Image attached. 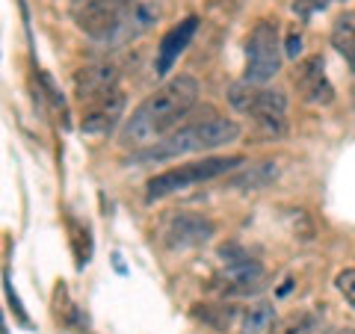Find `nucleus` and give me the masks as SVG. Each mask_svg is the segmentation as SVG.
I'll list each match as a JSON object with an SVG mask.
<instances>
[{
    "instance_id": "obj_1",
    "label": "nucleus",
    "mask_w": 355,
    "mask_h": 334,
    "mask_svg": "<svg viewBox=\"0 0 355 334\" xmlns=\"http://www.w3.org/2000/svg\"><path fill=\"white\" fill-rule=\"evenodd\" d=\"M198 101V80L190 74H178L166 80L157 92H151L146 101L130 113L121 128V146L142 148L154 146L181 121Z\"/></svg>"
},
{
    "instance_id": "obj_2",
    "label": "nucleus",
    "mask_w": 355,
    "mask_h": 334,
    "mask_svg": "<svg viewBox=\"0 0 355 334\" xmlns=\"http://www.w3.org/2000/svg\"><path fill=\"white\" fill-rule=\"evenodd\" d=\"M237 137H240L237 121L210 116L205 121H196V125L181 128V130L169 133L166 139L154 142L151 148L137 154V160H172V157H184V154H198V151L228 146V142H234Z\"/></svg>"
},
{
    "instance_id": "obj_3",
    "label": "nucleus",
    "mask_w": 355,
    "mask_h": 334,
    "mask_svg": "<svg viewBox=\"0 0 355 334\" xmlns=\"http://www.w3.org/2000/svg\"><path fill=\"white\" fill-rule=\"evenodd\" d=\"M243 163H246V157H205V160H196V163H184V166L169 169V172H160L146 184V202H157V198L172 195L178 189H187L193 184L219 177L231 169H237Z\"/></svg>"
},
{
    "instance_id": "obj_4",
    "label": "nucleus",
    "mask_w": 355,
    "mask_h": 334,
    "mask_svg": "<svg viewBox=\"0 0 355 334\" xmlns=\"http://www.w3.org/2000/svg\"><path fill=\"white\" fill-rule=\"evenodd\" d=\"M279 69H282L279 27H275V21H258L246 42V74H243V80L261 86L272 80Z\"/></svg>"
},
{
    "instance_id": "obj_5",
    "label": "nucleus",
    "mask_w": 355,
    "mask_h": 334,
    "mask_svg": "<svg viewBox=\"0 0 355 334\" xmlns=\"http://www.w3.org/2000/svg\"><path fill=\"white\" fill-rule=\"evenodd\" d=\"M137 0H74L71 15L89 39L110 42Z\"/></svg>"
},
{
    "instance_id": "obj_6",
    "label": "nucleus",
    "mask_w": 355,
    "mask_h": 334,
    "mask_svg": "<svg viewBox=\"0 0 355 334\" xmlns=\"http://www.w3.org/2000/svg\"><path fill=\"white\" fill-rule=\"evenodd\" d=\"M121 116H125V95H121V89L116 86V89H110V92L92 98V101H86L80 130L92 133V137H107L110 130H116Z\"/></svg>"
},
{
    "instance_id": "obj_7",
    "label": "nucleus",
    "mask_w": 355,
    "mask_h": 334,
    "mask_svg": "<svg viewBox=\"0 0 355 334\" xmlns=\"http://www.w3.org/2000/svg\"><path fill=\"white\" fill-rule=\"evenodd\" d=\"M323 69H326L323 57H308V60H302L296 65L293 86H296V92L305 104H329L331 98H335V89H331Z\"/></svg>"
},
{
    "instance_id": "obj_8",
    "label": "nucleus",
    "mask_w": 355,
    "mask_h": 334,
    "mask_svg": "<svg viewBox=\"0 0 355 334\" xmlns=\"http://www.w3.org/2000/svg\"><path fill=\"white\" fill-rule=\"evenodd\" d=\"M258 128L270 137H282L284 128H287V98L279 89H261L258 92V101H254L252 113H249Z\"/></svg>"
},
{
    "instance_id": "obj_9",
    "label": "nucleus",
    "mask_w": 355,
    "mask_h": 334,
    "mask_svg": "<svg viewBox=\"0 0 355 334\" xmlns=\"http://www.w3.org/2000/svg\"><path fill=\"white\" fill-rule=\"evenodd\" d=\"M196 30H198V18H187L181 21L178 27H172L166 36L160 39V48H157V60H154V74H169L172 71V65L178 62V57L190 48V42L196 36Z\"/></svg>"
},
{
    "instance_id": "obj_10",
    "label": "nucleus",
    "mask_w": 355,
    "mask_h": 334,
    "mask_svg": "<svg viewBox=\"0 0 355 334\" xmlns=\"http://www.w3.org/2000/svg\"><path fill=\"white\" fill-rule=\"evenodd\" d=\"M214 237V225L207 219L196 216V213H181L169 222L166 228V243L172 249H190V246H202Z\"/></svg>"
},
{
    "instance_id": "obj_11",
    "label": "nucleus",
    "mask_w": 355,
    "mask_h": 334,
    "mask_svg": "<svg viewBox=\"0 0 355 334\" xmlns=\"http://www.w3.org/2000/svg\"><path fill=\"white\" fill-rule=\"evenodd\" d=\"M119 83V69L110 62H98V65H86L74 74V95L80 98V104L92 101V98L110 92Z\"/></svg>"
},
{
    "instance_id": "obj_12",
    "label": "nucleus",
    "mask_w": 355,
    "mask_h": 334,
    "mask_svg": "<svg viewBox=\"0 0 355 334\" xmlns=\"http://www.w3.org/2000/svg\"><path fill=\"white\" fill-rule=\"evenodd\" d=\"M263 266L252 258H237L225 263V272L219 278L222 293H249L254 287H261Z\"/></svg>"
},
{
    "instance_id": "obj_13",
    "label": "nucleus",
    "mask_w": 355,
    "mask_h": 334,
    "mask_svg": "<svg viewBox=\"0 0 355 334\" xmlns=\"http://www.w3.org/2000/svg\"><path fill=\"white\" fill-rule=\"evenodd\" d=\"M157 15H160L157 0H137V3L130 6V12L125 15V21L119 24L116 36L110 39V44H125V42L139 39L142 33H146L154 21H157Z\"/></svg>"
},
{
    "instance_id": "obj_14",
    "label": "nucleus",
    "mask_w": 355,
    "mask_h": 334,
    "mask_svg": "<svg viewBox=\"0 0 355 334\" xmlns=\"http://www.w3.org/2000/svg\"><path fill=\"white\" fill-rule=\"evenodd\" d=\"M331 48L355 69V9L335 18V24H331Z\"/></svg>"
},
{
    "instance_id": "obj_15",
    "label": "nucleus",
    "mask_w": 355,
    "mask_h": 334,
    "mask_svg": "<svg viewBox=\"0 0 355 334\" xmlns=\"http://www.w3.org/2000/svg\"><path fill=\"white\" fill-rule=\"evenodd\" d=\"M193 314L198 319H205L207 326H214L216 331H228L231 322H234V317H237V310L231 305H196Z\"/></svg>"
},
{
    "instance_id": "obj_16",
    "label": "nucleus",
    "mask_w": 355,
    "mask_h": 334,
    "mask_svg": "<svg viewBox=\"0 0 355 334\" xmlns=\"http://www.w3.org/2000/svg\"><path fill=\"white\" fill-rule=\"evenodd\" d=\"M258 92H261V86L258 83H249V80H240L228 89V104L237 109V113L243 116H249L252 113V107L254 101H258Z\"/></svg>"
},
{
    "instance_id": "obj_17",
    "label": "nucleus",
    "mask_w": 355,
    "mask_h": 334,
    "mask_svg": "<svg viewBox=\"0 0 355 334\" xmlns=\"http://www.w3.org/2000/svg\"><path fill=\"white\" fill-rule=\"evenodd\" d=\"M272 317H275L272 305H266V302L249 308L246 319H243V334H263V331H270L272 328Z\"/></svg>"
},
{
    "instance_id": "obj_18",
    "label": "nucleus",
    "mask_w": 355,
    "mask_h": 334,
    "mask_svg": "<svg viewBox=\"0 0 355 334\" xmlns=\"http://www.w3.org/2000/svg\"><path fill=\"white\" fill-rule=\"evenodd\" d=\"M317 328V317L314 314H291L282 322H275L270 334H314Z\"/></svg>"
},
{
    "instance_id": "obj_19",
    "label": "nucleus",
    "mask_w": 355,
    "mask_h": 334,
    "mask_svg": "<svg viewBox=\"0 0 355 334\" xmlns=\"http://www.w3.org/2000/svg\"><path fill=\"white\" fill-rule=\"evenodd\" d=\"M270 177H275V169H272V163H261V166H254V169H249V172H243L240 177H234V186H249V189H258V186H263Z\"/></svg>"
},
{
    "instance_id": "obj_20",
    "label": "nucleus",
    "mask_w": 355,
    "mask_h": 334,
    "mask_svg": "<svg viewBox=\"0 0 355 334\" xmlns=\"http://www.w3.org/2000/svg\"><path fill=\"white\" fill-rule=\"evenodd\" d=\"M335 284H338L340 296L347 299V302L352 305V310H355V266H352V270H343V272H338Z\"/></svg>"
},
{
    "instance_id": "obj_21",
    "label": "nucleus",
    "mask_w": 355,
    "mask_h": 334,
    "mask_svg": "<svg viewBox=\"0 0 355 334\" xmlns=\"http://www.w3.org/2000/svg\"><path fill=\"white\" fill-rule=\"evenodd\" d=\"M326 0H293V9L299 15H311L314 9H323Z\"/></svg>"
},
{
    "instance_id": "obj_22",
    "label": "nucleus",
    "mask_w": 355,
    "mask_h": 334,
    "mask_svg": "<svg viewBox=\"0 0 355 334\" xmlns=\"http://www.w3.org/2000/svg\"><path fill=\"white\" fill-rule=\"evenodd\" d=\"M299 44H302V36H291V42H287V57H299V51H302V48H299Z\"/></svg>"
},
{
    "instance_id": "obj_23",
    "label": "nucleus",
    "mask_w": 355,
    "mask_h": 334,
    "mask_svg": "<svg viewBox=\"0 0 355 334\" xmlns=\"http://www.w3.org/2000/svg\"><path fill=\"white\" fill-rule=\"evenodd\" d=\"M338 334H355V328H352V331H338Z\"/></svg>"
}]
</instances>
